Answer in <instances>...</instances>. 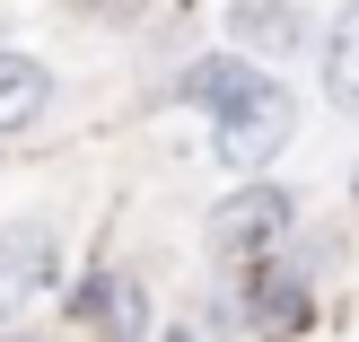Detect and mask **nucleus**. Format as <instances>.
<instances>
[{
    "label": "nucleus",
    "instance_id": "nucleus-1",
    "mask_svg": "<svg viewBox=\"0 0 359 342\" xmlns=\"http://www.w3.org/2000/svg\"><path fill=\"white\" fill-rule=\"evenodd\" d=\"M290 132H298V97H290V88H272V79H255L237 105L210 114V158L237 167V176H255V167H272V158L290 150Z\"/></svg>",
    "mask_w": 359,
    "mask_h": 342
},
{
    "label": "nucleus",
    "instance_id": "nucleus-2",
    "mask_svg": "<svg viewBox=\"0 0 359 342\" xmlns=\"http://www.w3.org/2000/svg\"><path fill=\"white\" fill-rule=\"evenodd\" d=\"M53 272H62V237L35 220L0 228V325H9L18 308H35V298L53 290Z\"/></svg>",
    "mask_w": 359,
    "mask_h": 342
},
{
    "label": "nucleus",
    "instance_id": "nucleus-3",
    "mask_svg": "<svg viewBox=\"0 0 359 342\" xmlns=\"http://www.w3.org/2000/svg\"><path fill=\"white\" fill-rule=\"evenodd\" d=\"M280 228H290V193H280V185H255V193H237V202H219V211H210V246H219L228 263L272 255V246H280Z\"/></svg>",
    "mask_w": 359,
    "mask_h": 342
},
{
    "label": "nucleus",
    "instance_id": "nucleus-4",
    "mask_svg": "<svg viewBox=\"0 0 359 342\" xmlns=\"http://www.w3.org/2000/svg\"><path fill=\"white\" fill-rule=\"evenodd\" d=\"M228 44L237 53H307V9L298 0H237L228 9Z\"/></svg>",
    "mask_w": 359,
    "mask_h": 342
},
{
    "label": "nucleus",
    "instance_id": "nucleus-5",
    "mask_svg": "<svg viewBox=\"0 0 359 342\" xmlns=\"http://www.w3.org/2000/svg\"><path fill=\"white\" fill-rule=\"evenodd\" d=\"M79 316L105 342H140V334H149V298H140V281H123V272H97V281H88Z\"/></svg>",
    "mask_w": 359,
    "mask_h": 342
},
{
    "label": "nucleus",
    "instance_id": "nucleus-6",
    "mask_svg": "<svg viewBox=\"0 0 359 342\" xmlns=\"http://www.w3.org/2000/svg\"><path fill=\"white\" fill-rule=\"evenodd\" d=\"M255 79H263L255 62H237V53H210V62H184V79H175V88H184V105L219 114V105H237L245 88H255Z\"/></svg>",
    "mask_w": 359,
    "mask_h": 342
},
{
    "label": "nucleus",
    "instance_id": "nucleus-7",
    "mask_svg": "<svg viewBox=\"0 0 359 342\" xmlns=\"http://www.w3.org/2000/svg\"><path fill=\"white\" fill-rule=\"evenodd\" d=\"M44 105H53V70H44V62H18V53H0V132H27Z\"/></svg>",
    "mask_w": 359,
    "mask_h": 342
},
{
    "label": "nucleus",
    "instance_id": "nucleus-8",
    "mask_svg": "<svg viewBox=\"0 0 359 342\" xmlns=\"http://www.w3.org/2000/svg\"><path fill=\"white\" fill-rule=\"evenodd\" d=\"M255 334H298L307 325V272H298V263H280V272H263L255 281Z\"/></svg>",
    "mask_w": 359,
    "mask_h": 342
},
{
    "label": "nucleus",
    "instance_id": "nucleus-9",
    "mask_svg": "<svg viewBox=\"0 0 359 342\" xmlns=\"http://www.w3.org/2000/svg\"><path fill=\"white\" fill-rule=\"evenodd\" d=\"M325 88H333L342 114H359V0L333 18V35H325Z\"/></svg>",
    "mask_w": 359,
    "mask_h": 342
},
{
    "label": "nucleus",
    "instance_id": "nucleus-10",
    "mask_svg": "<svg viewBox=\"0 0 359 342\" xmlns=\"http://www.w3.org/2000/svg\"><path fill=\"white\" fill-rule=\"evenodd\" d=\"M351 202H359V176H351Z\"/></svg>",
    "mask_w": 359,
    "mask_h": 342
},
{
    "label": "nucleus",
    "instance_id": "nucleus-11",
    "mask_svg": "<svg viewBox=\"0 0 359 342\" xmlns=\"http://www.w3.org/2000/svg\"><path fill=\"white\" fill-rule=\"evenodd\" d=\"M167 342H193V334H167Z\"/></svg>",
    "mask_w": 359,
    "mask_h": 342
}]
</instances>
